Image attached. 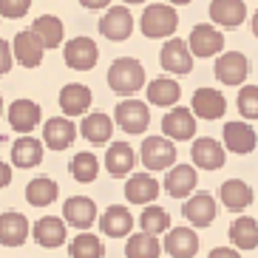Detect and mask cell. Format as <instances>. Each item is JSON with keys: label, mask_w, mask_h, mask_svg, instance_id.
Wrapping results in <instances>:
<instances>
[{"label": "cell", "mask_w": 258, "mask_h": 258, "mask_svg": "<svg viewBox=\"0 0 258 258\" xmlns=\"http://www.w3.org/2000/svg\"><path fill=\"white\" fill-rule=\"evenodd\" d=\"M165 252L170 258H196L199 252V238L190 227H173L165 233Z\"/></svg>", "instance_id": "obj_14"}, {"label": "cell", "mask_w": 258, "mask_h": 258, "mask_svg": "<svg viewBox=\"0 0 258 258\" xmlns=\"http://www.w3.org/2000/svg\"><path fill=\"white\" fill-rule=\"evenodd\" d=\"M207 258H241V255H238V250H233V247H216Z\"/></svg>", "instance_id": "obj_42"}, {"label": "cell", "mask_w": 258, "mask_h": 258, "mask_svg": "<svg viewBox=\"0 0 258 258\" xmlns=\"http://www.w3.org/2000/svg\"><path fill=\"white\" fill-rule=\"evenodd\" d=\"M190 159L202 170H219V167H224L227 156H224V148L213 137H199L196 142L190 145Z\"/></svg>", "instance_id": "obj_10"}, {"label": "cell", "mask_w": 258, "mask_h": 258, "mask_svg": "<svg viewBox=\"0 0 258 258\" xmlns=\"http://www.w3.org/2000/svg\"><path fill=\"white\" fill-rule=\"evenodd\" d=\"M62 221H66V227H77L80 233L91 227L94 221H97V205H94V199L88 196H71L66 205H62Z\"/></svg>", "instance_id": "obj_7"}, {"label": "cell", "mask_w": 258, "mask_h": 258, "mask_svg": "<svg viewBox=\"0 0 258 258\" xmlns=\"http://www.w3.org/2000/svg\"><path fill=\"white\" fill-rule=\"evenodd\" d=\"M29 238V219L23 213H0V244L3 247H20Z\"/></svg>", "instance_id": "obj_16"}, {"label": "cell", "mask_w": 258, "mask_h": 258, "mask_svg": "<svg viewBox=\"0 0 258 258\" xmlns=\"http://www.w3.org/2000/svg\"><path fill=\"white\" fill-rule=\"evenodd\" d=\"M159 62H162V69L170 71V74H190L193 57L187 51V43L179 37H170L159 51Z\"/></svg>", "instance_id": "obj_11"}, {"label": "cell", "mask_w": 258, "mask_h": 258, "mask_svg": "<svg viewBox=\"0 0 258 258\" xmlns=\"http://www.w3.org/2000/svg\"><path fill=\"white\" fill-rule=\"evenodd\" d=\"M139 224H142V233L148 235H159V233H167L170 230V216H167L165 207H145L142 216H139Z\"/></svg>", "instance_id": "obj_36"}, {"label": "cell", "mask_w": 258, "mask_h": 258, "mask_svg": "<svg viewBox=\"0 0 258 258\" xmlns=\"http://www.w3.org/2000/svg\"><path fill=\"white\" fill-rule=\"evenodd\" d=\"M102 252H105L102 250V241L94 233H80L69 247L71 258H102Z\"/></svg>", "instance_id": "obj_38"}, {"label": "cell", "mask_w": 258, "mask_h": 258, "mask_svg": "<svg viewBox=\"0 0 258 258\" xmlns=\"http://www.w3.org/2000/svg\"><path fill=\"white\" fill-rule=\"evenodd\" d=\"M159 255H162V244L156 235L137 233L125 244V258H159Z\"/></svg>", "instance_id": "obj_35"}, {"label": "cell", "mask_w": 258, "mask_h": 258, "mask_svg": "<svg viewBox=\"0 0 258 258\" xmlns=\"http://www.w3.org/2000/svg\"><path fill=\"white\" fill-rule=\"evenodd\" d=\"M193 111H196L199 119H219V116H224V111H227V99H224L221 91H216V88H196L190 114H193Z\"/></svg>", "instance_id": "obj_15"}, {"label": "cell", "mask_w": 258, "mask_h": 258, "mask_svg": "<svg viewBox=\"0 0 258 258\" xmlns=\"http://www.w3.org/2000/svg\"><path fill=\"white\" fill-rule=\"evenodd\" d=\"M187 43V51L190 57L196 54V57H216V54L224 48V37H221V31L216 29L213 23H199L193 26V31H190V37L184 40Z\"/></svg>", "instance_id": "obj_4"}, {"label": "cell", "mask_w": 258, "mask_h": 258, "mask_svg": "<svg viewBox=\"0 0 258 258\" xmlns=\"http://www.w3.org/2000/svg\"><path fill=\"white\" fill-rule=\"evenodd\" d=\"M125 3H145V0H125Z\"/></svg>", "instance_id": "obj_47"}, {"label": "cell", "mask_w": 258, "mask_h": 258, "mask_svg": "<svg viewBox=\"0 0 258 258\" xmlns=\"http://www.w3.org/2000/svg\"><path fill=\"white\" fill-rule=\"evenodd\" d=\"M219 196L224 202V207L233 213H241L244 207L252 205V187L241 179H227V182L219 187Z\"/></svg>", "instance_id": "obj_27"}, {"label": "cell", "mask_w": 258, "mask_h": 258, "mask_svg": "<svg viewBox=\"0 0 258 258\" xmlns=\"http://www.w3.org/2000/svg\"><path fill=\"white\" fill-rule=\"evenodd\" d=\"M182 213H184V219H187L190 224L207 227V224H213L219 207H216V199H213L210 193H190L187 202H184V207H182Z\"/></svg>", "instance_id": "obj_12"}, {"label": "cell", "mask_w": 258, "mask_h": 258, "mask_svg": "<svg viewBox=\"0 0 258 258\" xmlns=\"http://www.w3.org/2000/svg\"><path fill=\"white\" fill-rule=\"evenodd\" d=\"M196 182H199V176L193 165H173L170 173L165 176V190L173 199H187L196 190Z\"/></svg>", "instance_id": "obj_20"}, {"label": "cell", "mask_w": 258, "mask_h": 258, "mask_svg": "<svg viewBox=\"0 0 258 258\" xmlns=\"http://www.w3.org/2000/svg\"><path fill=\"white\" fill-rule=\"evenodd\" d=\"M108 85L116 94H137L139 88H145V69L142 62L134 57H119L114 60V66L108 69Z\"/></svg>", "instance_id": "obj_2"}, {"label": "cell", "mask_w": 258, "mask_h": 258, "mask_svg": "<svg viewBox=\"0 0 258 258\" xmlns=\"http://www.w3.org/2000/svg\"><path fill=\"white\" fill-rule=\"evenodd\" d=\"M156 196H159V182H156L151 173L131 176L128 184H125V199L134 202V205H145V207H148V202H156Z\"/></svg>", "instance_id": "obj_26"}, {"label": "cell", "mask_w": 258, "mask_h": 258, "mask_svg": "<svg viewBox=\"0 0 258 258\" xmlns=\"http://www.w3.org/2000/svg\"><path fill=\"white\" fill-rule=\"evenodd\" d=\"M238 111L244 119H258V85H247L238 91Z\"/></svg>", "instance_id": "obj_39"}, {"label": "cell", "mask_w": 258, "mask_h": 258, "mask_svg": "<svg viewBox=\"0 0 258 258\" xmlns=\"http://www.w3.org/2000/svg\"><path fill=\"white\" fill-rule=\"evenodd\" d=\"M31 34L43 43V48H60L62 43V34H66V29H62V20L54 15H43L37 17L34 23H31Z\"/></svg>", "instance_id": "obj_30"}, {"label": "cell", "mask_w": 258, "mask_h": 258, "mask_svg": "<svg viewBox=\"0 0 258 258\" xmlns=\"http://www.w3.org/2000/svg\"><path fill=\"white\" fill-rule=\"evenodd\" d=\"M230 241L241 250H255L258 247V221L250 216H241L230 224Z\"/></svg>", "instance_id": "obj_33"}, {"label": "cell", "mask_w": 258, "mask_h": 258, "mask_svg": "<svg viewBox=\"0 0 258 258\" xmlns=\"http://www.w3.org/2000/svg\"><path fill=\"white\" fill-rule=\"evenodd\" d=\"M74 139H77V125L71 119H66V116H54L43 128V142L51 151H66V148L74 145Z\"/></svg>", "instance_id": "obj_17"}, {"label": "cell", "mask_w": 258, "mask_h": 258, "mask_svg": "<svg viewBox=\"0 0 258 258\" xmlns=\"http://www.w3.org/2000/svg\"><path fill=\"white\" fill-rule=\"evenodd\" d=\"M29 9H31V0H0V17H6V20L26 17Z\"/></svg>", "instance_id": "obj_40"}, {"label": "cell", "mask_w": 258, "mask_h": 258, "mask_svg": "<svg viewBox=\"0 0 258 258\" xmlns=\"http://www.w3.org/2000/svg\"><path fill=\"white\" fill-rule=\"evenodd\" d=\"M244 17H247V3L244 0H213L210 3V20L216 26L235 29V26H241Z\"/></svg>", "instance_id": "obj_22"}, {"label": "cell", "mask_w": 258, "mask_h": 258, "mask_svg": "<svg viewBox=\"0 0 258 258\" xmlns=\"http://www.w3.org/2000/svg\"><path fill=\"white\" fill-rule=\"evenodd\" d=\"M57 193H60V187L48 176H37L26 184V202L31 207H48L51 202H57Z\"/></svg>", "instance_id": "obj_32"}, {"label": "cell", "mask_w": 258, "mask_h": 258, "mask_svg": "<svg viewBox=\"0 0 258 258\" xmlns=\"http://www.w3.org/2000/svg\"><path fill=\"white\" fill-rule=\"evenodd\" d=\"M0 114H3V97H0Z\"/></svg>", "instance_id": "obj_48"}, {"label": "cell", "mask_w": 258, "mask_h": 258, "mask_svg": "<svg viewBox=\"0 0 258 258\" xmlns=\"http://www.w3.org/2000/svg\"><path fill=\"white\" fill-rule=\"evenodd\" d=\"M258 145L255 131L247 125V122H227L224 125V148L233 153H252Z\"/></svg>", "instance_id": "obj_19"}, {"label": "cell", "mask_w": 258, "mask_h": 258, "mask_svg": "<svg viewBox=\"0 0 258 258\" xmlns=\"http://www.w3.org/2000/svg\"><path fill=\"white\" fill-rule=\"evenodd\" d=\"M43 162V142L34 137H20L15 145H12V165L15 167H37Z\"/></svg>", "instance_id": "obj_28"}, {"label": "cell", "mask_w": 258, "mask_h": 258, "mask_svg": "<svg viewBox=\"0 0 258 258\" xmlns=\"http://www.w3.org/2000/svg\"><path fill=\"white\" fill-rule=\"evenodd\" d=\"M137 165V156H134V148L128 142H111V148L105 151V170L114 176H125L128 170H134Z\"/></svg>", "instance_id": "obj_31"}, {"label": "cell", "mask_w": 258, "mask_h": 258, "mask_svg": "<svg viewBox=\"0 0 258 258\" xmlns=\"http://www.w3.org/2000/svg\"><path fill=\"white\" fill-rule=\"evenodd\" d=\"M69 170H71V176H74L77 182L88 184V182H94V179H97L99 162H97V156H94V153H77L74 159H71Z\"/></svg>", "instance_id": "obj_37"}, {"label": "cell", "mask_w": 258, "mask_h": 258, "mask_svg": "<svg viewBox=\"0 0 258 258\" xmlns=\"http://www.w3.org/2000/svg\"><path fill=\"white\" fill-rule=\"evenodd\" d=\"M40 122V105L31 102V99H15L12 108H9V125L17 131V134H31Z\"/></svg>", "instance_id": "obj_23"}, {"label": "cell", "mask_w": 258, "mask_h": 258, "mask_svg": "<svg viewBox=\"0 0 258 258\" xmlns=\"http://www.w3.org/2000/svg\"><path fill=\"white\" fill-rule=\"evenodd\" d=\"M131 31H134V17H131L128 6H111L105 12V17L99 20V34L114 40V43L128 40Z\"/></svg>", "instance_id": "obj_8"}, {"label": "cell", "mask_w": 258, "mask_h": 258, "mask_svg": "<svg viewBox=\"0 0 258 258\" xmlns=\"http://www.w3.org/2000/svg\"><path fill=\"white\" fill-rule=\"evenodd\" d=\"M216 77H219V83L224 85H241L244 80H247V74H250V62H247V57H244L241 51H224L216 60Z\"/></svg>", "instance_id": "obj_9"}, {"label": "cell", "mask_w": 258, "mask_h": 258, "mask_svg": "<svg viewBox=\"0 0 258 258\" xmlns=\"http://www.w3.org/2000/svg\"><path fill=\"white\" fill-rule=\"evenodd\" d=\"M0 23H3V20H0Z\"/></svg>", "instance_id": "obj_49"}, {"label": "cell", "mask_w": 258, "mask_h": 258, "mask_svg": "<svg viewBox=\"0 0 258 258\" xmlns=\"http://www.w3.org/2000/svg\"><path fill=\"white\" fill-rule=\"evenodd\" d=\"M148 91V102L151 105H159V108H173L182 97V85L170 80V77H156L151 80V85L145 88Z\"/></svg>", "instance_id": "obj_25"}, {"label": "cell", "mask_w": 258, "mask_h": 258, "mask_svg": "<svg viewBox=\"0 0 258 258\" xmlns=\"http://www.w3.org/2000/svg\"><path fill=\"white\" fill-rule=\"evenodd\" d=\"M83 137L88 139L91 145H105L108 139H111V134H114V122H111V116L105 114H88L83 119Z\"/></svg>", "instance_id": "obj_34"}, {"label": "cell", "mask_w": 258, "mask_h": 258, "mask_svg": "<svg viewBox=\"0 0 258 258\" xmlns=\"http://www.w3.org/2000/svg\"><path fill=\"white\" fill-rule=\"evenodd\" d=\"M9 182H12V165L0 162V190L9 187Z\"/></svg>", "instance_id": "obj_43"}, {"label": "cell", "mask_w": 258, "mask_h": 258, "mask_svg": "<svg viewBox=\"0 0 258 258\" xmlns=\"http://www.w3.org/2000/svg\"><path fill=\"white\" fill-rule=\"evenodd\" d=\"M43 43H40L31 31H17L15 34V60L23 66V69H37L43 62Z\"/></svg>", "instance_id": "obj_24"}, {"label": "cell", "mask_w": 258, "mask_h": 258, "mask_svg": "<svg viewBox=\"0 0 258 258\" xmlns=\"http://www.w3.org/2000/svg\"><path fill=\"white\" fill-rule=\"evenodd\" d=\"M99 60V48L91 37H74L66 43V66L74 71H91Z\"/></svg>", "instance_id": "obj_6"}, {"label": "cell", "mask_w": 258, "mask_h": 258, "mask_svg": "<svg viewBox=\"0 0 258 258\" xmlns=\"http://www.w3.org/2000/svg\"><path fill=\"white\" fill-rule=\"evenodd\" d=\"M34 241H37L40 247H48V250L66 244V221H62L60 216H46V219H40L37 224H34Z\"/></svg>", "instance_id": "obj_29"}, {"label": "cell", "mask_w": 258, "mask_h": 258, "mask_svg": "<svg viewBox=\"0 0 258 258\" xmlns=\"http://www.w3.org/2000/svg\"><path fill=\"white\" fill-rule=\"evenodd\" d=\"M91 102H94V94L88 85L69 83L60 91V108H62V114H66V119L69 116H83V111H88Z\"/></svg>", "instance_id": "obj_18"}, {"label": "cell", "mask_w": 258, "mask_h": 258, "mask_svg": "<svg viewBox=\"0 0 258 258\" xmlns=\"http://www.w3.org/2000/svg\"><path fill=\"white\" fill-rule=\"evenodd\" d=\"M139 153H142V165L148 170H167L176 162V148L165 137H148L142 142V151Z\"/></svg>", "instance_id": "obj_5"}, {"label": "cell", "mask_w": 258, "mask_h": 258, "mask_svg": "<svg viewBox=\"0 0 258 258\" xmlns=\"http://www.w3.org/2000/svg\"><path fill=\"white\" fill-rule=\"evenodd\" d=\"M114 119L125 134H145L151 125V111L142 99H122L114 108Z\"/></svg>", "instance_id": "obj_3"}, {"label": "cell", "mask_w": 258, "mask_h": 258, "mask_svg": "<svg viewBox=\"0 0 258 258\" xmlns=\"http://www.w3.org/2000/svg\"><path fill=\"white\" fill-rule=\"evenodd\" d=\"M162 134L167 139H176V142L190 139L196 134V116L190 114V108H173L162 116Z\"/></svg>", "instance_id": "obj_13"}, {"label": "cell", "mask_w": 258, "mask_h": 258, "mask_svg": "<svg viewBox=\"0 0 258 258\" xmlns=\"http://www.w3.org/2000/svg\"><path fill=\"white\" fill-rule=\"evenodd\" d=\"M176 26H179V15L167 3H151V6H145L142 20H139V29H142V34L148 40L170 37V34H176Z\"/></svg>", "instance_id": "obj_1"}, {"label": "cell", "mask_w": 258, "mask_h": 258, "mask_svg": "<svg viewBox=\"0 0 258 258\" xmlns=\"http://www.w3.org/2000/svg\"><path fill=\"white\" fill-rule=\"evenodd\" d=\"M184 3H190V0H167V6H184Z\"/></svg>", "instance_id": "obj_46"}, {"label": "cell", "mask_w": 258, "mask_h": 258, "mask_svg": "<svg viewBox=\"0 0 258 258\" xmlns=\"http://www.w3.org/2000/svg\"><path fill=\"white\" fill-rule=\"evenodd\" d=\"M80 3H83L85 9H105L111 0H80Z\"/></svg>", "instance_id": "obj_44"}, {"label": "cell", "mask_w": 258, "mask_h": 258, "mask_svg": "<svg viewBox=\"0 0 258 258\" xmlns=\"http://www.w3.org/2000/svg\"><path fill=\"white\" fill-rule=\"evenodd\" d=\"M252 34H255V37H258V12H255V15H252Z\"/></svg>", "instance_id": "obj_45"}, {"label": "cell", "mask_w": 258, "mask_h": 258, "mask_svg": "<svg viewBox=\"0 0 258 258\" xmlns=\"http://www.w3.org/2000/svg\"><path fill=\"white\" fill-rule=\"evenodd\" d=\"M99 230H102L108 238H125V235L134 230V216L128 213V207L114 205L99 216Z\"/></svg>", "instance_id": "obj_21"}, {"label": "cell", "mask_w": 258, "mask_h": 258, "mask_svg": "<svg viewBox=\"0 0 258 258\" xmlns=\"http://www.w3.org/2000/svg\"><path fill=\"white\" fill-rule=\"evenodd\" d=\"M9 69H12V43L0 40V77L9 74Z\"/></svg>", "instance_id": "obj_41"}]
</instances>
